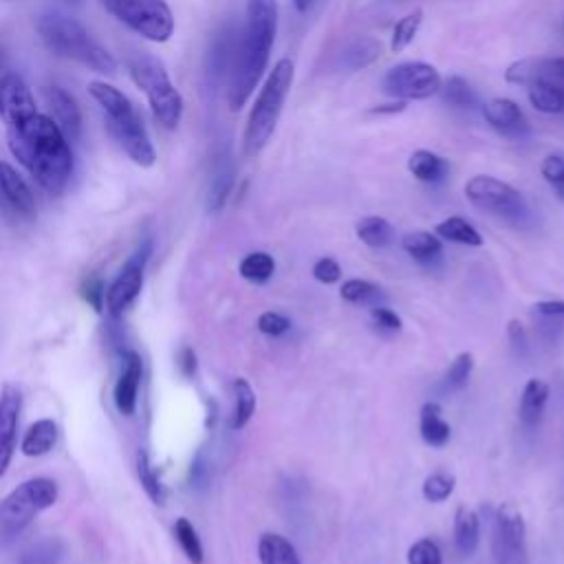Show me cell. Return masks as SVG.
Masks as SVG:
<instances>
[{
	"instance_id": "6da1fadb",
	"label": "cell",
	"mask_w": 564,
	"mask_h": 564,
	"mask_svg": "<svg viewBox=\"0 0 564 564\" xmlns=\"http://www.w3.org/2000/svg\"><path fill=\"white\" fill-rule=\"evenodd\" d=\"M7 141L11 154L44 192L55 196L66 187L73 174V152L53 117L31 115L22 123L7 128Z\"/></svg>"
},
{
	"instance_id": "7a4b0ae2",
	"label": "cell",
	"mask_w": 564,
	"mask_h": 564,
	"mask_svg": "<svg viewBox=\"0 0 564 564\" xmlns=\"http://www.w3.org/2000/svg\"><path fill=\"white\" fill-rule=\"evenodd\" d=\"M278 29L275 0H247L245 26L229 62L227 101L231 110H240L258 86L271 55Z\"/></svg>"
},
{
	"instance_id": "3957f363",
	"label": "cell",
	"mask_w": 564,
	"mask_h": 564,
	"mask_svg": "<svg viewBox=\"0 0 564 564\" xmlns=\"http://www.w3.org/2000/svg\"><path fill=\"white\" fill-rule=\"evenodd\" d=\"M88 93L97 101L108 132L128 154V159L141 167H152L156 161V150L132 101L119 88L106 82H90Z\"/></svg>"
},
{
	"instance_id": "277c9868",
	"label": "cell",
	"mask_w": 564,
	"mask_h": 564,
	"mask_svg": "<svg viewBox=\"0 0 564 564\" xmlns=\"http://www.w3.org/2000/svg\"><path fill=\"white\" fill-rule=\"evenodd\" d=\"M37 33L44 46L64 59H73L95 73H115L117 59L101 46L88 29L66 13H44L37 20Z\"/></svg>"
},
{
	"instance_id": "5b68a950",
	"label": "cell",
	"mask_w": 564,
	"mask_h": 564,
	"mask_svg": "<svg viewBox=\"0 0 564 564\" xmlns=\"http://www.w3.org/2000/svg\"><path fill=\"white\" fill-rule=\"evenodd\" d=\"M293 73L295 66L289 57H282L275 62L273 70L267 75L251 112L247 117V126L242 132V154L245 156H256L262 152V148L269 143L278 119L282 115V106L286 101V95L293 84Z\"/></svg>"
},
{
	"instance_id": "8992f818",
	"label": "cell",
	"mask_w": 564,
	"mask_h": 564,
	"mask_svg": "<svg viewBox=\"0 0 564 564\" xmlns=\"http://www.w3.org/2000/svg\"><path fill=\"white\" fill-rule=\"evenodd\" d=\"M132 82L145 93L152 117L165 130H176L183 117V97L172 84L165 66L150 53L134 51L126 59Z\"/></svg>"
},
{
	"instance_id": "52a82bcc",
	"label": "cell",
	"mask_w": 564,
	"mask_h": 564,
	"mask_svg": "<svg viewBox=\"0 0 564 564\" xmlns=\"http://www.w3.org/2000/svg\"><path fill=\"white\" fill-rule=\"evenodd\" d=\"M59 498V487L53 478L37 476L20 482L0 500V546L11 544L42 511Z\"/></svg>"
},
{
	"instance_id": "ba28073f",
	"label": "cell",
	"mask_w": 564,
	"mask_h": 564,
	"mask_svg": "<svg viewBox=\"0 0 564 564\" xmlns=\"http://www.w3.org/2000/svg\"><path fill=\"white\" fill-rule=\"evenodd\" d=\"M104 7L150 42H167L174 33V15L165 0H104Z\"/></svg>"
},
{
	"instance_id": "9c48e42d",
	"label": "cell",
	"mask_w": 564,
	"mask_h": 564,
	"mask_svg": "<svg viewBox=\"0 0 564 564\" xmlns=\"http://www.w3.org/2000/svg\"><path fill=\"white\" fill-rule=\"evenodd\" d=\"M465 196L474 207L507 220H520L527 216L524 196L513 185L496 176H487V174L471 176L465 183Z\"/></svg>"
},
{
	"instance_id": "30bf717a",
	"label": "cell",
	"mask_w": 564,
	"mask_h": 564,
	"mask_svg": "<svg viewBox=\"0 0 564 564\" xmlns=\"http://www.w3.org/2000/svg\"><path fill=\"white\" fill-rule=\"evenodd\" d=\"M441 73L427 62H401L381 79L386 95L394 99H427L441 90Z\"/></svg>"
},
{
	"instance_id": "8fae6325",
	"label": "cell",
	"mask_w": 564,
	"mask_h": 564,
	"mask_svg": "<svg viewBox=\"0 0 564 564\" xmlns=\"http://www.w3.org/2000/svg\"><path fill=\"white\" fill-rule=\"evenodd\" d=\"M150 253H152V242L143 240L134 249V253L123 262V267L119 269V273L115 275L110 286L106 289L104 306L108 308L110 315H121L139 297Z\"/></svg>"
},
{
	"instance_id": "7c38bea8",
	"label": "cell",
	"mask_w": 564,
	"mask_h": 564,
	"mask_svg": "<svg viewBox=\"0 0 564 564\" xmlns=\"http://www.w3.org/2000/svg\"><path fill=\"white\" fill-rule=\"evenodd\" d=\"M496 564H524V518L513 502H502L494 522Z\"/></svg>"
},
{
	"instance_id": "4fadbf2b",
	"label": "cell",
	"mask_w": 564,
	"mask_h": 564,
	"mask_svg": "<svg viewBox=\"0 0 564 564\" xmlns=\"http://www.w3.org/2000/svg\"><path fill=\"white\" fill-rule=\"evenodd\" d=\"M35 112L37 108L29 84L18 73H4L0 77V119L4 126H18Z\"/></svg>"
},
{
	"instance_id": "5bb4252c",
	"label": "cell",
	"mask_w": 564,
	"mask_h": 564,
	"mask_svg": "<svg viewBox=\"0 0 564 564\" xmlns=\"http://www.w3.org/2000/svg\"><path fill=\"white\" fill-rule=\"evenodd\" d=\"M20 410H22L20 390L11 383L2 386L0 390V476L7 471L15 452Z\"/></svg>"
},
{
	"instance_id": "9a60e30c",
	"label": "cell",
	"mask_w": 564,
	"mask_h": 564,
	"mask_svg": "<svg viewBox=\"0 0 564 564\" xmlns=\"http://www.w3.org/2000/svg\"><path fill=\"white\" fill-rule=\"evenodd\" d=\"M505 79L516 86L549 82L564 88V57H527L505 70Z\"/></svg>"
},
{
	"instance_id": "2e32d148",
	"label": "cell",
	"mask_w": 564,
	"mask_h": 564,
	"mask_svg": "<svg viewBox=\"0 0 564 564\" xmlns=\"http://www.w3.org/2000/svg\"><path fill=\"white\" fill-rule=\"evenodd\" d=\"M141 377H143V364L141 357L137 352H126L123 355V368L119 372V379L115 383L112 390V399L115 405L119 410V414L123 416H132L137 410V399H139V386H141Z\"/></svg>"
},
{
	"instance_id": "e0dca14e",
	"label": "cell",
	"mask_w": 564,
	"mask_h": 564,
	"mask_svg": "<svg viewBox=\"0 0 564 564\" xmlns=\"http://www.w3.org/2000/svg\"><path fill=\"white\" fill-rule=\"evenodd\" d=\"M482 115H485L487 123L502 134L522 137L529 130L527 119L513 99H507V97L489 99L482 108Z\"/></svg>"
},
{
	"instance_id": "ac0fdd59",
	"label": "cell",
	"mask_w": 564,
	"mask_h": 564,
	"mask_svg": "<svg viewBox=\"0 0 564 564\" xmlns=\"http://www.w3.org/2000/svg\"><path fill=\"white\" fill-rule=\"evenodd\" d=\"M46 101H48L53 119L62 128L64 137L68 141H77L82 134V112H79L77 101L59 86L46 88Z\"/></svg>"
},
{
	"instance_id": "d6986e66",
	"label": "cell",
	"mask_w": 564,
	"mask_h": 564,
	"mask_svg": "<svg viewBox=\"0 0 564 564\" xmlns=\"http://www.w3.org/2000/svg\"><path fill=\"white\" fill-rule=\"evenodd\" d=\"M0 192H2L4 200L18 214H22L26 218L35 216V196H33L31 187L26 185L22 174L13 165H9L4 161H0Z\"/></svg>"
},
{
	"instance_id": "ffe728a7",
	"label": "cell",
	"mask_w": 564,
	"mask_h": 564,
	"mask_svg": "<svg viewBox=\"0 0 564 564\" xmlns=\"http://www.w3.org/2000/svg\"><path fill=\"white\" fill-rule=\"evenodd\" d=\"M231 187H234V161L229 152H220L214 159V167L207 185V209L209 212L223 209Z\"/></svg>"
},
{
	"instance_id": "44dd1931",
	"label": "cell",
	"mask_w": 564,
	"mask_h": 564,
	"mask_svg": "<svg viewBox=\"0 0 564 564\" xmlns=\"http://www.w3.org/2000/svg\"><path fill=\"white\" fill-rule=\"evenodd\" d=\"M57 436H59L57 423L53 419H40L35 423H31L29 430L24 432L22 443H20V452L24 456H31V458L44 456L55 447Z\"/></svg>"
},
{
	"instance_id": "7402d4cb",
	"label": "cell",
	"mask_w": 564,
	"mask_h": 564,
	"mask_svg": "<svg viewBox=\"0 0 564 564\" xmlns=\"http://www.w3.org/2000/svg\"><path fill=\"white\" fill-rule=\"evenodd\" d=\"M408 170L421 183H441L449 172V161L430 150H414L408 159Z\"/></svg>"
},
{
	"instance_id": "603a6c76",
	"label": "cell",
	"mask_w": 564,
	"mask_h": 564,
	"mask_svg": "<svg viewBox=\"0 0 564 564\" xmlns=\"http://www.w3.org/2000/svg\"><path fill=\"white\" fill-rule=\"evenodd\" d=\"M546 401H549V386L542 379H529L520 397V421L527 427L538 425Z\"/></svg>"
},
{
	"instance_id": "cb8c5ba5",
	"label": "cell",
	"mask_w": 564,
	"mask_h": 564,
	"mask_svg": "<svg viewBox=\"0 0 564 564\" xmlns=\"http://www.w3.org/2000/svg\"><path fill=\"white\" fill-rule=\"evenodd\" d=\"M421 436L432 447H443L452 436V427L443 419L441 405L434 401H427L421 408Z\"/></svg>"
},
{
	"instance_id": "d4e9b609",
	"label": "cell",
	"mask_w": 564,
	"mask_h": 564,
	"mask_svg": "<svg viewBox=\"0 0 564 564\" xmlns=\"http://www.w3.org/2000/svg\"><path fill=\"white\" fill-rule=\"evenodd\" d=\"M478 533H480L478 516L469 507L460 505L454 516V542L460 555H471L476 551Z\"/></svg>"
},
{
	"instance_id": "484cf974",
	"label": "cell",
	"mask_w": 564,
	"mask_h": 564,
	"mask_svg": "<svg viewBox=\"0 0 564 564\" xmlns=\"http://www.w3.org/2000/svg\"><path fill=\"white\" fill-rule=\"evenodd\" d=\"M258 560L260 564H300L295 546L278 533H264L260 538Z\"/></svg>"
},
{
	"instance_id": "4316f807",
	"label": "cell",
	"mask_w": 564,
	"mask_h": 564,
	"mask_svg": "<svg viewBox=\"0 0 564 564\" xmlns=\"http://www.w3.org/2000/svg\"><path fill=\"white\" fill-rule=\"evenodd\" d=\"M527 97L538 112H544V115H562L564 112V88H560L555 84H549V82L529 84Z\"/></svg>"
},
{
	"instance_id": "83f0119b",
	"label": "cell",
	"mask_w": 564,
	"mask_h": 564,
	"mask_svg": "<svg viewBox=\"0 0 564 564\" xmlns=\"http://www.w3.org/2000/svg\"><path fill=\"white\" fill-rule=\"evenodd\" d=\"M355 231H357V238L372 249L388 247L394 240V227L381 216H366L357 220Z\"/></svg>"
},
{
	"instance_id": "f1b7e54d",
	"label": "cell",
	"mask_w": 564,
	"mask_h": 564,
	"mask_svg": "<svg viewBox=\"0 0 564 564\" xmlns=\"http://www.w3.org/2000/svg\"><path fill=\"white\" fill-rule=\"evenodd\" d=\"M436 234L449 242H458V245H467V247L482 245V236L478 234V229L460 216H449L443 223H438Z\"/></svg>"
},
{
	"instance_id": "f546056e",
	"label": "cell",
	"mask_w": 564,
	"mask_h": 564,
	"mask_svg": "<svg viewBox=\"0 0 564 564\" xmlns=\"http://www.w3.org/2000/svg\"><path fill=\"white\" fill-rule=\"evenodd\" d=\"M401 247L419 262H432L441 256L443 245L441 240L430 231H410L403 236Z\"/></svg>"
},
{
	"instance_id": "4dcf8cb0",
	"label": "cell",
	"mask_w": 564,
	"mask_h": 564,
	"mask_svg": "<svg viewBox=\"0 0 564 564\" xmlns=\"http://www.w3.org/2000/svg\"><path fill=\"white\" fill-rule=\"evenodd\" d=\"M253 410H256V392H253V388L249 386L247 379L238 377L234 381V412H231L229 427L231 430L245 427L249 423Z\"/></svg>"
},
{
	"instance_id": "1f68e13d",
	"label": "cell",
	"mask_w": 564,
	"mask_h": 564,
	"mask_svg": "<svg viewBox=\"0 0 564 564\" xmlns=\"http://www.w3.org/2000/svg\"><path fill=\"white\" fill-rule=\"evenodd\" d=\"M381 53V44L372 37H357L355 42H350L341 55V64L350 70H359L366 68L368 64H372Z\"/></svg>"
},
{
	"instance_id": "d6a6232c",
	"label": "cell",
	"mask_w": 564,
	"mask_h": 564,
	"mask_svg": "<svg viewBox=\"0 0 564 564\" xmlns=\"http://www.w3.org/2000/svg\"><path fill=\"white\" fill-rule=\"evenodd\" d=\"M137 476L141 480V487L150 496V500L154 505H163L165 502V487H163V480L159 476V469L152 465L150 454L145 449H141L139 456H137Z\"/></svg>"
},
{
	"instance_id": "836d02e7",
	"label": "cell",
	"mask_w": 564,
	"mask_h": 564,
	"mask_svg": "<svg viewBox=\"0 0 564 564\" xmlns=\"http://www.w3.org/2000/svg\"><path fill=\"white\" fill-rule=\"evenodd\" d=\"M238 271L245 280L253 282V284H262L273 275L275 260L267 251H251L240 260Z\"/></svg>"
},
{
	"instance_id": "e575fe53",
	"label": "cell",
	"mask_w": 564,
	"mask_h": 564,
	"mask_svg": "<svg viewBox=\"0 0 564 564\" xmlns=\"http://www.w3.org/2000/svg\"><path fill=\"white\" fill-rule=\"evenodd\" d=\"M174 538L183 551V555L187 557L189 564H203L205 562V553H203V544L200 538L194 529V524L187 518H178L174 522Z\"/></svg>"
},
{
	"instance_id": "d590c367",
	"label": "cell",
	"mask_w": 564,
	"mask_h": 564,
	"mask_svg": "<svg viewBox=\"0 0 564 564\" xmlns=\"http://www.w3.org/2000/svg\"><path fill=\"white\" fill-rule=\"evenodd\" d=\"M443 99L456 108H474L476 106V93L469 86L467 79H463L460 75H452L445 84H441Z\"/></svg>"
},
{
	"instance_id": "8d00e7d4",
	"label": "cell",
	"mask_w": 564,
	"mask_h": 564,
	"mask_svg": "<svg viewBox=\"0 0 564 564\" xmlns=\"http://www.w3.org/2000/svg\"><path fill=\"white\" fill-rule=\"evenodd\" d=\"M421 22H423V11H421V9H414V11H410L408 15H403V18L394 24L392 37H390V48H392V53L403 51V48L416 37Z\"/></svg>"
},
{
	"instance_id": "74e56055",
	"label": "cell",
	"mask_w": 564,
	"mask_h": 564,
	"mask_svg": "<svg viewBox=\"0 0 564 564\" xmlns=\"http://www.w3.org/2000/svg\"><path fill=\"white\" fill-rule=\"evenodd\" d=\"M339 295L341 300L346 302H352V304H370V302H377L381 297V289L368 280H359V278H352V280H346L339 289Z\"/></svg>"
},
{
	"instance_id": "f35d334b",
	"label": "cell",
	"mask_w": 564,
	"mask_h": 564,
	"mask_svg": "<svg viewBox=\"0 0 564 564\" xmlns=\"http://www.w3.org/2000/svg\"><path fill=\"white\" fill-rule=\"evenodd\" d=\"M454 491V476L445 471H434L423 480V498L427 502H443Z\"/></svg>"
},
{
	"instance_id": "ab89813d",
	"label": "cell",
	"mask_w": 564,
	"mask_h": 564,
	"mask_svg": "<svg viewBox=\"0 0 564 564\" xmlns=\"http://www.w3.org/2000/svg\"><path fill=\"white\" fill-rule=\"evenodd\" d=\"M471 370H474V357H471V352H460V355H456V359L449 364V368H447V372H445V386H447L449 390L463 388V386L467 383Z\"/></svg>"
},
{
	"instance_id": "60d3db41",
	"label": "cell",
	"mask_w": 564,
	"mask_h": 564,
	"mask_svg": "<svg viewBox=\"0 0 564 564\" xmlns=\"http://www.w3.org/2000/svg\"><path fill=\"white\" fill-rule=\"evenodd\" d=\"M540 170H542L544 181L553 187L555 196L560 200H564V156H560V154L544 156Z\"/></svg>"
},
{
	"instance_id": "b9f144b4",
	"label": "cell",
	"mask_w": 564,
	"mask_h": 564,
	"mask_svg": "<svg viewBox=\"0 0 564 564\" xmlns=\"http://www.w3.org/2000/svg\"><path fill=\"white\" fill-rule=\"evenodd\" d=\"M441 562H443L441 549L430 538L414 542L408 551V564H441Z\"/></svg>"
},
{
	"instance_id": "7bdbcfd3",
	"label": "cell",
	"mask_w": 564,
	"mask_h": 564,
	"mask_svg": "<svg viewBox=\"0 0 564 564\" xmlns=\"http://www.w3.org/2000/svg\"><path fill=\"white\" fill-rule=\"evenodd\" d=\"M59 560V544L55 540H46L33 544L20 560V564H57Z\"/></svg>"
},
{
	"instance_id": "ee69618b",
	"label": "cell",
	"mask_w": 564,
	"mask_h": 564,
	"mask_svg": "<svg viewBox=\"0 0 564 564\" xmlns=\"http://www.w3.org/2000/svg\"><path fill=\"white\" fill-rule=\"evenodd\" d=\"M291 328V319L282 313H275V311H267L258 317V330L264 333V335H271V337H278V335H284L286 330Z\"/></svg>"
},
{
	"instance_id": "f6af8a7d",
	"label": "cell",
	"mask_w": 564,
	"mask_h": 564,
	"mask_svg": "<svg viewBox=\"0 0 564 564\" xmlns=\"http://www.w3.org/2000/svg\"><path fill=\"white\" fill-rule=\"evenodd\" d=\"M339 275H341V269H339L337 260H333V258H319L313 264V278L322 284H333L339 280Z\"/></svg>"
},
{
	"instance_id": "bcb514c9",
	"label": "cell",
	"mask_w": 564,
	"mask_h": 564,
	"mask_svg": "<svg viewBox=\"0 0 564 564\" xmlns=\"http://www.w3.org/2000/svg\"><path fill=\"white\" fill-rule=\"evenodd\" d=\"M370 317H372L375 326H379L381 330H390V333L401 330V317L394 311L386 308V306H375Z\"/></svg>"
},
{
	"instance_id": "7dc6e473",
	"label": "cell",
	"mask_w": 564,
	"mask_h": 564,
	"mask_svg": "<svg viewBox=\"0 0 564 564\" xmlns=\"http://www.w3.org/2000/svg\"><path fill=\"white\" fill-rule=\"evenodd\" d=\"M84 297L95 306V311L104 308V300H106V286L101 284V280H88L84 286Z\"/></svg>"
},
{
	"instance_id": "c3c4849f",
	"label": "cell",
	"mask_w": 564,
	"mask_h": 564,
	"mask_svg": "<svg viewBox=\"0 0 564 564\" xmlns=\"http://www.w3.org/2000/svg\"><path fill=\"white\" fill-rule=\"evenodd\" d=\"M533 311L542 317H549V319H557V317H564V302L562 300H546V302H538L533 306Z\"/></svg>"
},
{
	"instance_id": "681fc988",
	"label": "cell",
	"mask_w": 564,
	"mask_h": 564,
	"mask_svg": "<svg viewBox=\"0 0 564 564\" xmlns=\"http://www.w3.org/2000/svg\"><path fill=\"white\" fill-rule=\"evenodd\" d=\"M178 368H181V372H183L185 377H194V372H196V352H194L189 346H185V348L181 350V355H178Z\"/></svg>"
},
{
	"instance_id": "f907efd6",
	"label": "cell",
	"mask_w": 564,
	"mask_h": 564,
	"mask_svg": "<svg viewBox=\"0 0 564 564\" xmlns=\"http://www.w3.org/2000/svg\"><path fill=\"white\" fill-rule=\"evenodd\" d=\"M507 333H509V339L511 344L518 348V350H524L527 348V335H524V328L518 319H511L509 326H507Z\"/></svg>"
},
{
	"instance_id": "816d5d0a",
	"label": "cell",
	"mask_w": 564,
	"mask_h": 564,
	"mask_svg": "<svg viewBox=\"0 0 564 564\" xmlns=\"http://www.w3.org/2000/svg\"><path fill=\"white\" fill-rule=\"evenodd\" d=\"M293 2V7L300 11V13H306L313 4H315V0H291Z\"/></svg>"
},
{
	"instance_id": "f5cc1de1",
	"label": "cell",
	"mask_w": 564,
	"mask_h": 564,
	"mask_svg": "<svg viewBox=\"0 0 564 564\" xmlns=\"http://www.w3.org/2000/svg\"><path fill=\"white\" fill-rule=\"evenodd\" d=\"M0 59H2V48H0Z\"/></svg>"
},
{
	"instance_id": "db71d44e",
	"label": "cell",
	"mask_w": 564,
	"mask_h": 564,
	"mask_svg": "<svg viewBox=\"0 0 564 564\" xmlns=\"http://www.w3.org/2000/svg\"><path fill=\"white\" fill-rule=\"evenodd\" d=\"M70 2H77V0H70Z\"/></svg>"
}]
</instances>
